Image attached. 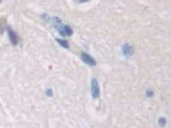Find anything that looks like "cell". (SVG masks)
<instances>
[{
    "label": "cell",
    "mask_w": 171,
    "mask_h": 128,
    "mask_svg": "<svg viewBox=\"0 0 171 128\" xmlns=\"http://www.w3.org/2000/svg\"><path fill=\"white\" fill-rule=\"evenodd\" d=\"M57 28L58 32H60V34L62 35V36H70L73 33V30H72V28L69 26L63 25L62 23L60 24Z\"/></svg>",
    "instance_id": "1"
},
{
    "label": "cell",
    "mask_w": 171,
    "mask_h": 128,
    "mask_svg": "<svg viewBox=\"0 0 171 128\" xmlns=\"http://www.w3.org/2000/svg\"><path fill=\"white\" fill-rule=\"evenodd\" d=\"M99 94H100V91H99L98 80L96 79H92V95L93 96V98H98L99 96Z\"/></svg>",
    "instance_id": "2"
},
{
    "label": "cell",
    "mask_w": 171,
    "mask_h": 128,
    "mask_svg": "<svg viewBox=\"0 0 171 128\" xmlns=\"http://www.w3.org/2000/svg\"><path fill=\"white\" fill-rule=\"evenodd\" d=\"M81 58L82 59V61L85 63L88 64V65H91V66H95L96 65V61L91 56H89L88 54H86L85 52H82L81 54Z\"/></svg>",
    "instance_id": "3"
},
{
    "label": "cell",
    "mask_w": 171,
    "mask_h": 128,
    "mask_svg": "<svg viewBox=\"0 0 171 128\" xmlns=\"http://www.w3.org/2000/svg\"><path fill=\"white\" fill-rule=\"evenodd\" d=\"M7 27V18L5 16H3L0 18V35L3 34L5 31Z\"/></svg>",
    "instance_id": "4"
},
{
    "label": "cell",
    "mask_w": 171,
    "mask_h": 128,
    "mask_svg": "<svg viewBox=\"0 0 171 128\" xmlns=\"http://www.w3.org/2000/svg\"><path fill=\"white\" fill-rule=\"evenodd\" d=\"M9 33H10V40H11L12 44H16L19 42V37L17 36V34L15 32H13L11 29L9 30Z\"/></svg>",
    "instance_id": "5"
},
{
    "label": "cell",
    "mask_w": 171,
    "mask_h": 128,
    "mask_svg": "<svg viewBox=\"0 0 171 128\" xmlns=\"http://www.w3.org/2000/svg\"><path fill=\"white\" fill-rule=\"evenodd\" d=\"M123 52L128 56H131L134 53V49H133L132 46H129V45L126 44V45L123 46Z\"/></svg>",
    "instance_id": "6"
},
{
    "label": "cell",
    "mask_w": 171,
    "mask_h": 128,
    "mask_svg": "<svg viewBox=\"0 0 171 128\" xmlns=\"http://www.w3.org/2000/svg\"><path fill=\"white\" fill-rule=\"evenodd\" d=\"M57 41L62 45V46H63L64 48H66V49H69V43L67 42V41H65V40H61V39H58L57 38Z\"/></svg>",
    "instance_id": "7"
},
{
    "label": "cell",
    "mask_w": 171,
    "mask_h": 128,
    "mask_svg": "<svg viewBox=\"0 0 171 128\" xmlns=\"http://www.w3.org/2000/svg\"><path fill=\"white\" fill-rule=\"evenodd\" d=\"M159 122H160V125H161V126H164V125L165 124V120H164V118H161V119L159 120Z\"/></svg>",
    "instance_id": "8"
},
{
    "label": "cell",
    "mask_w": 171,
    "mask_h": 128,
    "mask_svg": "<svg viewBox=\"0 0 171 128\" xmlns=\"http://www.w3.org/2000/svg\"><path fill=\"white\" fill-rule=\"evenodd\" d=\"M146 95H147V96H151L152 95H153V92H151V91L149 90V91H147Z\"/></svg>",
    "instance_id": "9"
},
{
    "label": "cell",
    "mask_w": 171,
    "mask_h": 128,
    "mask_svg": "<svg viewBox=\"0 0 171 128\" xmlns=\"http://www.w3.org/2000/svg\"><path fill=\"white\" fill-rule=\"evenodd\" d=\"M46 93H47L48 95H50V96H52V90H51V89H48V91L46 92Z\"/></svg>",
    "instance_id": "10"
},
{
    "label": "cell",
    "mask_w": 171,
    "mask_h": 128,
    "mask_svg": "<svg viewBox=\"0 0 171 128\" xmlns=\"http://www.w3.org/2000/svg\"><path fill=\"white\" fill-rule=\"evenodd\" d=\"M79 3H86V2H87V1H89V0H77Z\"/></svg>",
    "instance_id": "11"
},
{
    "label": "cell",
    "mask_w": 171,
    "mask_h": 128,
    "mask_svg": "<svg viewBox=\"0 0 171 128\" xmlns=\"http://www.w3.org/2000/svg\"><path fill=\"white\" fill-rule=\"evenodd\" d=\"M1 1H2V0H0V3H1Z\"/></svg>",
    "instance_id": "12"
}]
</instances>
